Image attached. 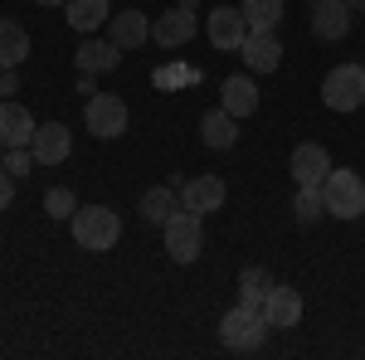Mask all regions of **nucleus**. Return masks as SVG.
Masks as SVG:
<instances>
[{
    "label": "nucleus",
    "instance_id": "obj_1",
    "mask_svg": "<svg viewBox=\"0 0 365 360\" xmlns=\"http://www.w3.org/2000/svg\"><path fill=\"white\" fill-rule=\"evenodd\" d=\"M68 229H73V244L88 249V253H108L122 239V220H117V210H108V205H78Z\"/></svg>",
    "mask_w": 365,
    "mask_h": 360
},
{
    "label": "nucleus",
    "instance_id": "obj_2",
    "mask_svg": "<svg viewBox=\"0 0 365 360\" xmlns=\"http://www.w3.org/2000/svg\"><path fill=\"white\" fill-rule=\"evenodd\" d=\"M263 336H268L263 307L239 302V307H229L225 317H220V341H225L229 351H258V346H263Z\"/></svg>",
    "mask_w": 365,
    "mask_h": 360
},
{
    "label": "nucleus",
    "instance_id": "obj_3",
    "mask_svg": "<svg viewBox=\"0 0 365 360\" xmlns=\"http://www.w3.org/2000/svg\"><path fill=\"white\" fill-rule=\"evenodd\" d=\"M322 103L331 112H356L365 108V63H336L322 83Z\"/></svg>",
    "mask_w": 365,
    "mask_h": 360
},
{
    "label": "nucleus",
    "instance_id": "obj_4",
    "mask_svg": "<svg viewBox=\"0 0 365 360\" xmlns=\"http://www.w3.org/2000/svg\"><path fill=\"white\" fill-rule=\"evenodd\" d=\"M200 220L205 215H195V210H175L161 229H166V253H170V263H195L200 258V244H205V234H200Z\"/></svg>",
    "mask_w": 365,
    "mask_h": 360
},
{
    "label": "nucleus",
    "instance_id": "obj_5",
    "mask_svg": "<svg viewBox=\"0 0 365 360\" xmlns=\"http://www.w3.org/2000/svg\"><path fill=\"white\" fill-rule=\"evenodd\" d=\"M322 190H327V215H336V220H361L365 215V180L356 170H331Z\"/></svg>",
    "mask_w": 365,
    "mask_h": 360
},
{
    "label": "nucleus",
    "instance_id": "obj_6",
    "mask_svg": "<svg viewBox=\"0 0 365 360\" xmlns=\"http://www.w3.org/2000/svg\"><path fill=\"white\" fill-rule=\"evenodd\" d=\"M83 122L98 141H113V137L127 132V103H122L117 93H93L88 108H83Z\"/></svg>",
    "mask_w": 365,
    "mask_h": 360
},
{
    "label": "nucleus",
    "instance_id": "obj_7",
    "mask_svg": "<svg viewBox=\"0 0 365 360\" xmlns=\"http://www.w3.org/2000/svg\"><path fill=\"white\" fill-rule=\"evenodd\" d=\"M263 322H268V331H287V326H297V322H302V292L287 287V282H273L268 297H263Z\"/></svg>",
    "mask_w": 365,
    "mask_h": 360
},
{
    "label": "nucleus",
    "instance_id": "obj_8",
    "mask_svg": "<svg viewBox=\"0 0 365 360\" xmlns=\"http://www.w3.org/2000/svg\"><path fill=\"white\" fill-rule=\"evenodd\" d=\"M244 39H249V20H244V10H229V5L210 10V44H215V49L234 54V49H244Z\"/></svg>",
    "mask_w": 365,
    "mask_h": 360
},
{
    "label": "nucleus",
    "instance_id": "obj_9",
    "mask_svg": "<svg viewBox=\"0 0 365 360\" xmlns=\"http://www.w3.org/2000/svg\"><path fill=\"white\" fill-rule=\"evenodd\" d=\"M244 63H249V73H278L282 63V44L273 29H249V39H244Z\"/></svg>",
    "mask_w": 365,
    "mask_h": 360
},
{
    "label": "nucleus",
    "instance_id": "obj_10",
    "mask_svg": "<svg viewBox=\"0 0 365 360\" xmlns=\"http://www.w3.org/2000/svg\"><path fill=\"white\" fill-rule=\"evenodd\" d=\"M346 29H351V5L346 0H312V34L317 39L336 44V39H346Z\"/></svg>",
    "mask_w": 365,
    "mask_h": 360
},
{
    "label": "nucleus",
    "instance_id": "obj_11",
    "mask_svg": "<svg viewBox=\"0 0 365 360\" xmlns=\"http://www.w3.org/2000/svg\"><path fill=\"white\" fill-rule=\"evenodd\" d=\"M29 151H34V166H58V161H68L73 137H68L63 122H44V127L34 132V141H29Z\"/></svg>",
    "mask_w": 365,
    "mask_h": 360
},
{
    "label": "nucleus",
    "instance_id": "obj_12",
    "mask_svg": "<svg viewBox=\"0 0 365 360\" xmlns=\"http://www.w3.org/2000/svg\"><path fill=\"white\" fill-rule=\"evenodd\" d=\"M327 175H331L327 146H322V141H302V146L292 151V180H297V185H327Z\"/></svg>",
    "mask_w": 365,
    "mask_h": 360
},
{
    "label": "nucleus",
    "instance_id": "obj_13",
    "mask_svg": "<svg viewBox=\"0 0 365 360\" xmlns=\"http://www.w3.org/2000/svg\"><path fill=\"white\" fill-rule=\"evenodd\" d=\"M225 180L220 175H195V180H185L180 185V205L185 210H195V215H215V210H225Z\"/></svg>",
    "mask_w": 365,
    "mask_h": 360
},
{
    "label": "nucleus",
    "instance_id": "obj_14",
    "mask_svg": "<svg viewBox=\"0 0 365 360\" xmlns=\"http://www.w3.org/2000/svg\"><path fill=\"white\" fill-rule=\"evenodd\" d=\"M195 29H200L195 25V10H180V5H175V10H166V15L151 25V39H156L161 49H180V44L195 39Z\"/></svg>",
    "mask_w": 365,
    "mask_h": 360
},
{
    "label": "nucleus",
    "instance_id": "obj_15",
    "mask_svg": "<svg viewBox=\"0 0 365 360\" xmlns=\"http://www.w3.org/2000/svg\"><path fill=\"white\" fill-rule=\"evenodd\" d=\"M39 132V122L29 117V108H20L15 98L0 103V146H29Z\"/></svg>",
    "mask_w": 365,
    "mask_h": 360
},
{
    "label": "nucleus",
    "instance_id": "obj_16",
    "mask_svg": "<svg viewBox=\"0 0 365 360\" xmlns=\"http://www.w3.org/2000/svg\"><path fill=\"white\" fill-rule=\"evenodd\" d=\"M108 39H113L117 49H141L146 39H151V20L141 15V10H122L108 20Z\"/></svg>",
    "mask_w": 365,
    "mask_h": 360
},
{
    "label": "nucleus",
    "instance_id": "obj_17",
    "mask_svg": "<svg viewBox=\"0 0 365 360\" xmlns=\"http://www.w3.org/2000/svg\"><path fill=\"white\" fill-rule=\"evenodd\" d=\"M220 108L234 112V117H253V112H258V83H253L249 73L225 78V88H220Z\"/></svg>",
    "mask_w": 365,
    "mask_h": 360
},
{
    "label": "nucleus",
    "instance_id": "obj_18",
    "mask_svg": "<svg viewBox=\"0 0 365 360\" xmlns=\"http://www.w3.org/2000/svg\"><path fill=\"white\" fill-rule=\"evenodd\" d=\"M73 63H78L83 73H108V68L122 63V49H117L113 39H93V34H88L83 44H78V54H73Z\"/></svg>",
    "mask_w": 365,
    "mask_h": 360
},
{
    "label": "nucleus",
    "instance_id": "obj_19",
    "mask_svg": "<svg viewBox=\"0 0 365 360\" xmlns=\"http://www.w3.org/2000/svg\"><path fill=\"white\" fill-rule=\"evenodd\" d=\"M200 137H205V146H215V151H229V146L239 141V117H234V112H225V108L205 112Z\"/></svg>",
    "mask_w": 365,
    "mask_h": 360
},
{
    "label": "nucleus",
    "instance_id": "obj_20",
    "mask_svg": "<svg viewBox=\"0 0 365 360\" xmlns=\"http://www.w3.org/2000/svg\"><path fill=\"white\" fill-rule=\"evenodd\" d=\"M63 15H68V25L78 29V34H93L98 25L113 20V0H68Z\"/></svg>",
    "mask_w": 365,
    "mask_h": 360
},
{
    "label": "nucleus",
    "instance_id": "obj_21",
    "mask_svg": "<svg viewBox=\"0 0 365 360\" xmlns=\"http://www.w3.org/2000/svg\"><path fill=\"white\" fill-rule=\"evenodd\" d=\"M29 58V29L15 20H0V68H20Z\"/></svg>",
    "mask_w": 365,
    "mask_h": 360
},
{
    "label": "nucleus",
    "instance_id": "obj_22",
    "mask_svg": "<svg viewBox=\"0 0 365 360\" xmlns=\"http://www.w3.org/2000/svg\"><path fill=\"white\" fill-rule=\"evenodd\" d=\"M141 220L146 224H166L170 215H175V210H180V205H175V195H170V185H151V190L141 195Z\"/></svg>",
    "mask_w": 365,
    "mask_h": 360
},
{
    "label": "nucleus",
    "instance_id": "obj_23",
    "mask_svg": "<svg viewBox=\"0 0 365 360\" xmlns=\"http://www.w3.org/2000/svg\"><path fill=\"white\" fill-rule=\"evenodd\" d=\"M239 10H244L249 29H278L282 25V0H244Z\"/></svg>",
    "mask_w": 365,
    "mask_h": 360
},
{
    "label": "nucleus",
    "instance_id": "obj_24",
    "mask_svg": "<svg viewBox=\"0 0 365 360\" xmlns=\"http://www.w3.org/2000/svg\"><path fill=\"white\" fill-rule=\"evenodd\" d=\"M268 287H273V277L263 273V268H244V273H239V302L263 307V297H268Z\"/></svg>",
    "mask_w": 365,
    "mask_h": 360
},
{
    "label": "nucleus",
    "instance_id": "obj_25",
    "mask_svg": "<svg viewBox=\"0 0 365 360\" xmlns=\"http://www.w3.org/2000/svg\"><path fill=\"white\" fill-rule=\"evenodd\" d=\"M292 210H297V220H302V224L317 220V215H327V190H322V185H297Z\"/></svg>",
    "mask_w": 365,
    "mask_h": 360
},
{
    "label": "nucleus",
    "instance_id": "obj_26",
    "mask_svg": "<svg viewBox=\"0 0 365 360\" xmlns=\"http://www.w3.org/2000/svg\"><path fill=\"white\" fill-rule=\"evenodd\" d=\"M73 210H78V195L68 190V185L44 190V215H49V220H73Z\"/></svg>",
    "mask_w": 365,
    "mask_h": 360
},
{
    "label": "nucleus",
    "instance_id": "obj_27",
    "mask_svg": "<svg viewBox=\"0 0 365 360\" xmlns=\"http://www.w3.org/2000/svg\"><path fill=\"white\" fill-rule=\"evenodd\" d=\"M5 170H15V175H29V166H34V151L29 146H5V161H0Z\"/></svg>",
    "mask_w": 365,
    "mask_h": 360
},
{
    "label": "nucleus",
    "instance_id": "obj_28",
    "mask_svg": "<svg viewBox=\"0 0 365 360\" xmlns=\"http://www.w3.org/2000/svg\"><path fill=\"white\" fill-rule=\"evenodd\" d=\"M10 200H15V180H10V170L0 166V210H10Z\"/></svg>",
    "mask_w": 365,
    "mask_h": 360
},
{
    "label": "nucleus",
    "instance_id": "obj_29",
    "mask_svg": "<svg viewBox=\"0 0 365 360\" xmlns=\"http://www.w3.org/2000/svg\"><path fill=\"white\" fill-rule=\"evenodd\" d=\"M0 93H20V78H15V68H0Z\"/></svg>",
    "mask_w": 365,
    "mask_h": 360
},
{
    "label": "nucleus",
    "instance_id": "obj_30",
    "mask_svg": "<svg viewBox=\"0 0 365 360\" xmlns=\"http://www.w3.org/2000/svg\"><path fill=\"white\" fill-rule=\"evenodd\" d=\"M346 5H351V15H356V10H361V15H365V0H346Z\"/></svg>",
    "mask_w": 365,
    "mask_h": 360
},
{
    "label": "nucleus",
    "instance_id": "obj_31",
    "mask_svg": "<svg viewBox=\"0 0 365 360\" xmlns=\"http://www.w3.org/2000/svg\"><path fill=\"white\" fill-rule=\"evenodd\" d=\"M34 5H49V10H54V5H68V0H34Z\"/></svg>",
    "mask_w": 365,
    "mask_h": 360
},
{
    "label": "nucleus",
    "instance_id": "obj_32",
    "mask_svg": "<svg viewBox=\"0 0 365 360\" xmlns=\"http://www.w3.org/2000/svg\"><path fill=\"white\" fill-rule=\"evenodd\" d=\"M195 5H200V0H180V10H195Z\"/></svg>",
    "mask_w": 365,
    "mask_h": 360
}]
</instances>
